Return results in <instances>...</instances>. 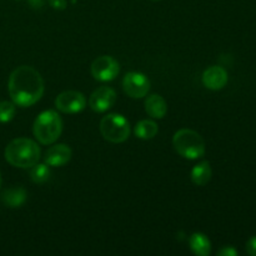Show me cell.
Returning <instances> with one entry per match:
<instances>
[{
  "label": "cell",
  "instance_id": "cell-5",
  "mask_svg": "<svg viewBox=\"0 0 256 256\" xmlns=\"http://www.w3.org/2000/svg\"><path fill=\"white\" fill-rule=\"evenodd\" d=\"M100 132L105 140L114 144L124 142L130 135V124L122 115L109 114L100 122Z\"/></svg>",
  "mask_w": 256,
  "mask_h": 256
},
{
  "label": "cell",
  "instance_id": "cell-12",
  "mask_svg": "<svg viewBox=\"0 0 256 256\" xmlns=\"http://www.w3.org/2000/svg\"><path fill=\"white\" fill-rule=\"evenodd\" d=\"M145 110L154 119H162L168 112L166 102L160 95H152L145 102Z\"/></svg>",
  "mask_w": 256,
  "mask_h": 256
},
{
  "label": "cell",
  "instance_id": "cell-9",
  "mask_svg": "<svg viewBox=\"0 0 256 256\" xmlns=\"http://www.w3.org/2000/svg\"><path fill=\"white\" fill-rule=\"evenodd\" d=\"M116 102V94L112 88L102 86L98 88L92 94L89 99V105L94 112H104L112 108Z\"/></svg>",
  "mask_w": 256,
  "mask_h": 256
},
{
  "label": "cell",
  "instance_id": "cell-18",
  "mask_svg": "<svg viewBox=\"0 0 256 256\" xmlns=\"http://www.w3.org/2000/svg\"><path fill=\"white\" fill-rule=\"evenodd\" d=\"M15 115V104L10 102H0V122H9Z\"/></svg>",
  "mask_w": 256,
  "mask_h": 256
},
{
  "label": "cell",
  "instance_id": "cell-16",
  "mask_svg": "<svg viewBox=\"0 0 256 256\" xmlns=\"http://www.w3.org/2000/svg\"><path fill=\"white\" fill-rule=\"evenodd\" d=\"M158 130L159 129H158L156 122H154L152 120H142L135 125L134 132L139 139L149 140L158 134Z\"/></svg>",
  "mask_w": 256,
  "mask_h": 256
},
{
  "label": "cell",
  "instance_id": "cell-2",
  "mask_svg": "<svg viewBox=\"0 0 256 256\" xmlns=\"http://www.w3.org/2000/svg\"><path fill=\"white\" fill-rule=\"evenodd\" d=\"M5 159L12 166L32 168L39 162L40 148L32 140L26 138H18L10 142L5 148Z\"/></svg>",
  "mask_w": 256,
  "mask_h": 256
},
{
  "label": "cell",
  "instance_id": "cell-7",
  "mask_svg": "<svg viewBox=\"0 0 256 256\" xmlns=\"http://www.w3.org/2000/svg\"><path fill=\"white\" fill-rule=\"evenodd\" d=\"M86 105V99L84 95L75 90H68L62 92L55 99V106L59 112L65 114H76L84 110Z\"/></svg>",
  "mask_w": 256,
  "mask_h": 256
},
{
  "label": "cell",
  "instance_id": "cell-1",
  "mask_svg": "<svg viewBox=\"0 0 256 256\" xmlns=\"http://www.w3.org/2000/svg\"><path fill=\"white\" fill-rule=\"evenodd\" d=\"M8 89L15 105L28 108L39 102L42 96L44 82L38 70L28 65H22L10 74Z\"/></svg>",
  "mask_w": 256,
  "mask_h": 256
},
{
  "label": "cell",
  "instance_id": "cell-22",
  "mask_svg": "<svg viewBox=\"0 0 256 256\" xmlns=\"http://www.w3.org/2000/svg\"><path fill=\"white\" fill-rule=\"evenodd\" d=\"M29 2L35 9H39V8L42 6V0H29Z\"/></svg>",
  "mask_w": 256,
  "mask_h": 256
},
{
  "label": "cell",
  "instance_id": "cell-10",
  "mask_svg": "<svg viewBox=\"0 0 256 256\" xmlns=\"http://www.w3.org/2000/svg\"><path fill=\"white\" fill-rule=\"evenodd\" d=\"M228 72L222 66H210L202 74V84L210 90H220L226 85Z\"/></svg>",
  "mask_w": 256,
  "mask_h": 256
},
{
  "label": "cell",
  "instance_id": "cell-24",
  "mask_svg": "<svg viewBox=\"0 0 256 256\" xmlns=\"http://www.w3.org/2000/svg\"><path fill=\"white\" fill-rule=\"evenodd\" d=\"M154 2H159V0H154Z\"/></svg>",
  "mask_w": 256,
  "mask_h": 256
},
{
  "label": "cell",
  "instance_id": "cell-17",
  "mask_svg": "<svg viewBox=\"0 0 256 256\" xmlns=\"http://www.w3.org/2000/svg\"><path fill=\"white\" fill-rule=\"evenodd\" d=\"M32 172H30V176L32 180L36 184H42V182H46L50 176V169L48 168V165L45 164H35L34 166H32Z\"/></svg>",
  "mask_w": 256,
  "mask_h": 256
},
{
  "label": "cell",
  "instance_id": "cell-13",
  "mask_svg": "<svg viewBox=\"0 0 256 256\" xmlns=\"http://www.w3.org/2000/svg\"><path fill=\"white\" fill-rule=\"evenodd\" d=\"M190 249L195 255L199 256H208L212 252V244L210 240L208 239L206 235L202 232H194L189 239Z\"/></svg>",
  "mask_w": 256,
  "mask_h": 256
},
{
  "label": "cell",
  "instance_id": "cell-20",
  "mask_svg": "<svg viewBox=\"0 0 256 256\" xmlns=\"http://www.w3.org/2000/svg\"><path fill=\"white\" fill-rule=\"evenodd\" d=\"M49 4L55 10H64L66 8V0H49Z\"/></svg>",
  "mask_w": 256,
  "mask_h": 256
},
{
  "label": "cell",
  "instance_id": "cell-14",
  "mask_svg": "<svg viewBox=\"0 0 256 256\" xmlns=\"http://www.w3.org/2000/svg\"><path fill=\"white\" fill-rule=\"evenodd\" d=\"M26 200V192L22 188H10L2 194V202L9 208H20Z\"/></svg>",
  "mask_w": 256,
  "mask_h": 256
},
{
  "label": "cell",
  "instance_id": "cell-3",
  "mask_svg": "<svg viewBox=\"0 0 256 256\" xmlns=\"http://www.w3.org/2000/svg\"><path fill=\"white\" fill-rule=\"evenodd\" d=\"M62 132V122L59 114L54 110L42 112L35 119L32 125V132L38 142L44 145L52 144L60 138Z\"/></svg>",
  "mask_w": 256,
  "mask_h": 256
},
{
  "label": "cell",
  "instance_id": "cell-8",
  "mask_svg": "<svg viewBox=\"0 0 256 256\" xmlns=\"http://www.w3.org/2000/svg\"><path fill=\"white\" fill-rule=\"evenodd\" d=\"M124 92L134 99L144 98L150 90V82L144 74L136 72H128L122 80Z\"/></svg>",
  "mask_w": 256,
  "mask_h": 256
},
{
  "label": "cell",
  "instance_id": "cell-11",
  "mask_svg": "<svg viewBox=\"0 0 256 256\" xmlns=\"http://www.w3.org/2000/svg\"><path fill=\"white\" fill-rule=\"evenodd\" d=\"M72 159V149L65 144H58L49 148L45 152V162L49 166H62Z\"/></svg>",
  "mask_w": 256,
  "mask_h": 256
},
{
  "label": "cell",
  "instance_id": "cell-6",
  "mask_svg": "<svg viewBox=\"0 0 256 256\" xmlns=\"http://www.w3.org/2000/svg\"><path fill=\"white\" fill-rule=\"evenodd\" d=\"M120 72L119 62L112 56L102 55L96 58L92 64V74L99 82H110L118 76Z\"/></svg>",
  "mask_w": 256,
  "mask_h": 256
},
{
  "label": "cell",
  "instance_id": "cell-19",
  "mask_svg": "<svg viewBox=\"0 0 256 256\" xmlns=\"http://www.w3.org/2000/svg\"><path fill=\"white\" fill-rule=\"evenodd\" d=\"M246 252L252 256H256V236L250 238L246 242Z\"/></svg>",
  "mask_w": 256,
  "mask_h": 256
},
{
  "label": "cell",
  "instance_id": "cell-4",
  "mask_svg": "<svg viewBox=\"0 0 256 256\" xmlns=\"http://www.w3.org/2000/svg\"><path fill=\"white\" fill-rule=\"evenodd\" d=\"M172 145L178 154L185 159H199L205 154V142L200 134L190 129H182L175 132Z\"/></svg>",
  "mask_w": 256,
  "mask_h": 256
},
{
  "label": "cell",
  "instance_id": "cell-23",
  "mask_svg": "<svg viewBox=\"0 0 256 256\" xmlns=\"http://www.w3.org/2000/svg\"><path fill=\"white\" fill-rule=\"evenodd\" d=\"M0 186H2V176H0Z\"/></svg>",
  "mask_w": 256,
  "mask_h": 256
},
{
  "label": "cell",
  "instance_id": "cell-15",
  "mask_svg": "<svg viewBox=\"0 0 256 256\" xmlns=\"http://www.w3.org/2000/svg\"><path fill=\"white\" fill-rule=\"evenodd\" d=\"M212 174L209 162H202L192 170V180L198 186H202L209 182V180L212 179Z\"/></svg>",
  "mask_w": 256,
  "mask_h": 256
},
{
  "label": "cell",
  "instance_id": "cell-21",
  "mask_svg": "<svg viewBox=\"0 0 256 256\" xmlns=\"http://www.w3.org/2000/svg\"><path fill=\"white\" fill-rule=\"evenodd\" d=\"M218 255L219 256H236L238 252L232 246H225V248H222V250H219Z\"/></svg>",
  "mask_w": 256,
  "mask_h": 256
}]
</instances>
